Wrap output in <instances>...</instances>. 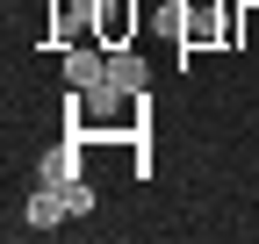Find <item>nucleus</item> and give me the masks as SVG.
<instances>
[{"instance_id":"f257e3e1","label":"nucleus","mask_w":259,"mask_h":244,"mask_svg":"<svg viewBox=\"0 0 259 244\" xmlns=\"http://www.w3.org/2000/svg\"><path fill=\"white\" fill-rule=\"evenodd\" d=\"M94 36H101V50H122L130 36H137V0H101V15H94Z\"/></svg>"},{"instance_id":"f03ea898","label":"nucleus","mask_w":259,"mask_h":244,"mask_svg":"<svg viewBox=\"0 0 259 244\" xmlns=\"http://www.w3.org/2000/svg\"><path fill=\"white\" fill-rule=\"evenodd\" d=\"M58 223H72V201H65V187H44L36 179V194H29V230H58Z\"/></svg>"},{"instance_id":"7ed1b4c3","label":"nucleus","mask_w":259,"mask_h":244,"mask_svg":"<svg viewBox=\"0 0 259 244\" xmlns=\"http://www.w3.org/2000/svg\"><path fill=\"white\" fill-rule=\"evenodd\" d=\"M108 86H115V94H130V101L144 94V57L130 50V43H122V50H108Z\"/></svg>"},{"instance_id":"20e7f679","label":"nucleus","mask_w":259,"mask_h":244,"mask_svg":"<svg viewBox=\"0 0 259 244\" xmlns=\"http://www.w3.org/2000/svg\"><path fill=\"white\" fill-rule=\"evenodd\" d=\"M65 79H72V94H87V86L108 79V57L101 50H65Z\"/></svg>"},{"instance_id":"39448f33","label":"nucleus","mask_w":259,"mask_h":244,"mask_svg":"<svg viewBox=\"0 0 259 244\" xmlns=\"http://www.w3.org/2000/svg\"><path fill=\"white\" fill-rule=\"evenodd\" d=\"M36 179H44V187H65V179H79V144H58V151H44Z\"/></svg>"},{"instance_id":"423d86ee","label":"nucleus","mask_w":259,"mask_h":244,"mask_svg":"<svg viewBox=\"0 0 259 244\" xmlns=\"http://www.w3.org/2000/svg\"><path fill=\"white\" fill-rule=\"evenodd\" d=\"M65 201H72V216H87V208H94V187H87V179H65Z\"/></svg>"},{"instance_id":"0eeeda50","label":"nucleus","mask_w":259,"mask_h":244,"mask_svg":"<svg viewBox=\"0 0 259 244\" xmlns=\"http://www.w3.org/2000/svg\"><path fill=\"white\" fill-rule=\"evenodd\" d=\"M238 36H245V43H259V8H238Z\"/></svg>"}]
</instances>
